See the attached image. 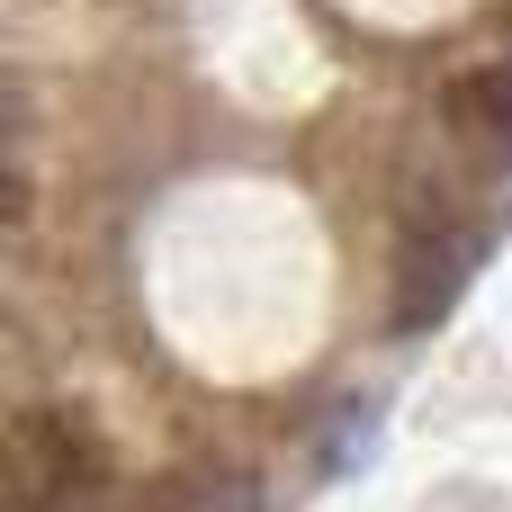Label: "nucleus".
<instances>
[{"mask_svg": "<svg viewBox=\"0 0 512 512\" xmlns=\"http://www.w3.org/2000/svg\"><path fill=\"white\" fill-rule=\"evenodd\" d=\"M0 477H9V512H81L117 477V459H108V441H99L90 414H72V405H18Z\"/></svg>", "mask_w": 512, "mask_h": 512, "instance_id": "obj_1", "label": "nucleus"}, {"mask_svg": "<svg viewBox=\"0 0 512 512\" xmlns=\"http://www.w3.org/2000/svg\"><path fill=\"white\" fill-rule=\"evenodd\" d=\"M477 252H486V243H477L468 225L414 234V243H405V270H396V333H423V324H441V315L459 306V288H468Z\"/></svg>", "mask_w": 512, "mask_h": 512, "instance_id": "obj_2", "label": "nucleus"}, {"mask_svg": "<svg viewBox=\"0 0 512 512\" xmlns=\"http://www.w3.org/2000/svg\"><path fill=\"white\" fill-rule=\"evenodd\" d=\"M450 117H459V126H477L495 153H512V63L477 72V81H459V90H450Z\"/></svg>", "mask_w": 512, "mask_h": 512, "instance_id": "obj_3", "label": "nucleus"}, {"mask_svg": "<svg viewBox=\"0 0 512 512\" xmlns=\"http://www.w3.org/2000/svg\"><path fill=\"white\" fill-rule=\"evenodd\" d=\"M144 512H261V495L243 477H180V486H162Z\"/></svg>", "mask_w": 512, "mask_h": 512, "instance_id": "obj_4", "label": "nucleus"}]
</instances>
